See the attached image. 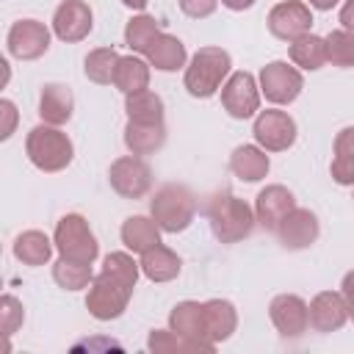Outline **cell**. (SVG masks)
<instances>
[{"label": "cell", "instance_id": "1", "mask_svg": "<svg viewBox=\"0 0 354 354\" xmlns=\"http://www.w3.org/2000/svg\"><path fill=\"white\" fill-rule=\"evenodd\" d=\"M232 75V58L224 47H199L188 64H185V75H183V86L191 97L196 100H207L213 94L221 91V86L227 83V77Z\"/></svg>", "mask_w": 354, "mask_h": 354}, {"label": "cell", "instance_id": "2", "mask_svg": "<svg viewBox=\"0 0 354 354\" xmlns=\"http://www.w3.org/2000/svg\"><path fill=\"white\" fill-rule=\"evenodd\" d=\"M207 221L218 243H241L252 235L257 216L254 207L235 194H216L207 202Z\"/></svg>", "mask_w": 354, "mask_h": 354}, {"label": "cell", "instance_id": "3", "mask_svg": "<svg viewBox=\"0 0 354 354\" xmlns=\"http://www.w3.org/2000/svg\"><path fill=\"white\" fill-rule=\"evenodd\" d=\"M25 155L39 171L55 174V171H64L72 163L75 144L61 127L41 122V124L30 127V133L25 136Z\"/></svg>", "mask_w": 354, "mask_h": 354}, {"label": "cell", "instance_id": "4", "mask_svg": "<svg viewBox=\"0 0 354 354\" xmlns=\"http://www.w3.org/2000/svg\"><path fill=\"white\" fill-rule=\"evenodd\" d=\"M149 216L158 221V227L169 235L185 232L194 224L196 216V199L185 185L166 183L160 185L149 199Z\"/></svg>", "mask_w": 354, "mask_h": 354}, {"label": "cell", "instance_id": "5", "mask_svg": "<svg viewBox=\"0 0 354 354\" xmlns=\"http://www.w3.org/2000/svg\"><path fill=\"white\" fill-rule=\"evenodd\" d=\"M53 241H55L58 257H66V260H77V263H91L94 266V260L100 254L97 235L91 232L86 216H80V213L61 216L58 224H55Z\"/></svg>", "mask_w": 354, "mask_h": 354}, {"label": "cell", "instance_id": "6", "mask_svg": "<svg viewBox=\"0 0 354 354\" xmlns=\"http://www.w3.org/2000/svg\"><path fill=\"white\" fill-rule=\"evenodd\" d=\"M130 296H133V285H127L124 279H119L108 271H100L94 277V282L88 285L86 310L97 321H116L119 315H124Z\"/></svg>", "mask_w": 354, "mask_h": 354}, {"label": "cell", "instance_id": "7", "mask_svg": "<svg viewBox=\"0 0 354 354\" xmlns=\"http://www.w3.org/2000/svg\"><path fill=\"white\" fill-rule=\"evenodd\" d=\"M257 83H260V94L271 105H290L299 100V94L304 88V75L299 66H293L288 61H271L260 69Z\"/></svg>", "mask_w": 354, "mask_h": 354}, {"label": "cell", "instance_id": "8", "mask_svg": "<svg viewBox=\"0 0 354 354\" xmlns=\"http://www.w3.org/2000/svg\"><path fill=\"white\" fill-rule=\"evenodd\" d=\"M252 136H254V144L263 147L266 152H285L296 144L299 127L288 111L266 108V111H257L254 124H252Z\"/></svg>", "mask_w": 354, "mask_h": 354}, {"label": "cell", "instance_id": "9", "mask_svg": "<svg viewBox=\"0 0 354 354\" xmlns=\"http://www.w3.org/2000/svg\"><path fill=\"white\" fill-rule=\"evenodd\" d=\"M108 183L122 199H144L152 191V169L141 155H122L111 163Z\"/></svg>", "mask_w": 354, "mask_h": 354}, {"label": "cell", "instance_id": "10", "mask_svg": "<svg viewBox=\"0 0 354 354\" xmlns=\"http://www.w3.org/2000/svg\"><path fill=\"white\" fill-rule=\"evenodd\" d=\"M260 83L252 72H232L221 86V108L232 119H252L260 111Z\"/></svg>", "mask_w": 354, "mask_h": 354}, {"label": "cell", "instance_id": "11", "mask_svg": "<svg viewBox=\"0 0 354 354\" xmlns=\"http://www.w3.org/2000/svg\"><path fill=\"white\" fill-rule=\"evenodd\" d=\"M6 50L17 61H36L50 50V28L39 19H17L6 33Z\"/></svg>", "mask_w": 354, "mask_h": 354}, {"label": "cell", "instance_id": "12", "mask_svg": "<svg viewBox=\"0 0 354 354\" xmlns=\"http://www.w3.org/2000/svg\"><path fill=\"white\" fill-rule=\"evenodd\" d=\"M169 329L174 335H180L194 351H216V343H210L207 332H205V307H202V301H194V299L177 301L169 313Z\"/></svg>", "mask_w": 354, "mask_h": 354}, {"label": "cell", "instance_id": "13", "mask_svg": "<svg viewBox=\"0 0 354 354\" xmlns=\"http://www.w3.org/2000/svg\"><path fill=\"white\" fill-rule=\"evenodd\" d=\"M268 318L279 337L296 340L310 329V304L296 293H279L268 304Z\"/></svg>", "mask_w": 354, "mask_h": 354}, {"label": "cell", "instance_id": "14", "mask_svg": "<svg viewBox=\"0 0 354 354\" xmlns=\"http://www.w3.org/2000/svg\"><path fill=\"white\" fill-rule=\"evenodd\" d=\"M271 36H277L279 41H293L304 33H310L313 28V11L304 0H279L266 19Z\"/></svg>", "mask_w": 354, "mask_h": 354}, {"label": "cell", "instance_id": "15", "mask_svg": "<svg viewBox=\"0 0 354 354\" xmlns=\"http://www.w3.org/2000/svg\"><path fill=\"white\" fill-rule=\"evenodd\" d=\"M94 28V11L86 0H61L58 8L53 11V33L66 41H83Z\"/></svg>", "mask_w": 354, "mask_h": 354}, {"label": "cell", "instance_id": "16", "mask_svg": "<svg viewBox=\"0 0 354 354\" xmlns=\"http://www.w3.org/2000/svg\"><path fill=\"white\" fill-rule=\"evenodd\" d=\"M321 235V224H318V216L310 210V207H293L277 227V238L285 249L290 252H301V249H310Z\"/></svg>", "mask_w": 354, "mask_h": 354}, {"label": "cell", "instance_id": "17", "mask_svg": "<svg viewBox=\"0 0 354 354\" xmlns=\"http://www.w3.org/2000/svg\"><path fill=\"white\" fill-rule=\"evenodd\" d=\"M296 207V196L290 188L279 185V183H271L266 188H260L257 199H254V216H257V224L268 232H277L279 221Z\"/></svg>", "mask_w": 354, "mask_h": 354}, {"label": "cell", "instance_id": "18", "mask_svg": "<svg viewBox=\"0 0 354 354\" xmlns=\"http://www.w3.org/2000/svg\"><path fill=\"white\" fill-rule=\"evenodd\" d=\"M348 321V307L340 290H321L310 301V326L321 335L343 329Z\"/></svg>", "mask_w": 354, "mask_h": 354}, {"label": "cell", "instance_id": "19", "mask_svg": "<svg viewBox=\"0 0 354 354\" xmlns=\"http://www.w3.org/2000/svg\"><path fill=\"white\" fill-rule=\"evenodd\" d=\"M75 111V94L64 83H44L39 94V116L44 124H66Z\"/></svg>", "mask_w": 354, "mask_h": 354}, {"label": "cell", "instance_id": "20", "mask_svg": "<svg viewBox=\"0 0 354 354\" xmlns=\"http://www.w3.org/2000/svg\"><path fill=\"white\" fill-rule=\"evenodd\" d=\"M205 307V332L210 343H224L235 335L238 329V310L230 299H207L202 301Z\"/></svg>", "mask_w": 354, "mask_h": 354}, {"label": "cell", "instance_id": "21", "mask_svg": "<svg viewBox=\"0 0 354 354\" xmlns=\"http://www.w3.org/2000/svg\"><path fill=\"white\" fill-rule=\"evenodd\" d=\"M268 169H271L268 152L257 144H241L230 155V171L241 183H260V180H266Z\"/></svg>", "mask_w": 354, "mask_h": 354}, {"label": "cell", "instance_id": "22", "mask_svg": "<svg viewBox=\"0 0 354 354\" xmlns=\"http://www.w3.org/2000/svg\"><path fill=\"white\" fill-rule=\"evenodd\" d=\"M144 58H147L149 66H155L158 72H177V69H185V64H188V50H185V44H183L177 36H171V33L163 30V33H158L155 41L147 47Z\"/></svg>", "mask_w": 354, "mask_h": 354}, {"label": "cell", "instance_id": "23", "mask_svg": "<svg viewBox=\"0 0 354 354\" xmlns=\"http://www.w3.org/2000/svg\"><path fill=\"white\" fill-rule=\"evenodd\" d=\"M141 274L149 279V282H171L180 277L183 271V260L174 249L163 246V243H155L149 246L144 254H141Z\"/></svg>", "mask_w": 354, "mask_h": 354}, {"label": "cell", "instance_id": "24", "mask_svg": "<svg viewBox=\"0 0 354 354\" xmlns=\"http://www.w3.org/2000/svg\"><path fill=\"white\" fill-rule=\"evenodd\" d=\"M166 144V124L163 122H133L124 124V147L130 155H152Z\"/></svg>", "mask_w": 354, "mask_h": 354}, {"label": "cell", "instance_id": "25", "mask_svg": "<svg viewBox=\"0 0 354 354\" xmlns=\"http://www.w3.org/2000/svg\"><path fill=\"white\" fill-rule=\"evenodd\" d=\"M160 232L163 230L158 227V221L152 216H127L119 230L124 249L133 254H144L149 246L160 243Z\"/></svg>", "mask_w": 354, "mask_h": 354}, {"label": "cell", "instance_id": "26", "mask_svg": "<svg viewBox=\"0 0 354 354\" xmlns=\"http://www.w3.org/2000/svg\"><path fill=\"white\" fill-rule=\"evenodd\" d=\"M288 55H290V64L299 66L301 72H318L326 64V39L315 36L310 30V33L288 41Z\"/></svg>", "mask_w": 354, "mask_h": 354}, {"label": "cell", "instance_id": "27", "mask_svg": "<svg viewBox=\"0 0 354 354\" xmlns=\"http://www.w3.org/2000/svg\"><path fill=\"white\" fill-rule=\"evenodd\" d=\"M53 249H55V241L47 238L41 230H25L14 238V257L22 263V266H47L50 257H53Z\"/></svg>", "mask_w": 354, "mask_h": 354}, {"label": "cell", "instance_id": "28", "mask_svg": "<svg viewBox=\"0 0 354 354\" xmlns=\"http://www.w3.org/2000/svg\"><path fill=\"white\" fill-rule=\"evenodd\" d=\"M149 75H152L149 61L130 53V55H122V58H119L116 75H113V86H116L122 94H133V91L149 88Z\"/></svg>", "mask_w": 354, "mask_h": 354}, {"label": "cell", "instance_id": "29", "mask_svg": "<svg viewBox=\"0 0 354 354\" xmlns=\"http://www.w3.org/2000/svg\"><path fill=\"white\" fill-rule=\"evenodd\" d=\"M163 100L152 88L124 94V113L133 122H163Z\"/></svg>", "mask_w": 354, "mask_h": 354}, {"label": "cell", "instance_id": "30", "mask_svg": "<svg viewBox=\"0 0 354 354\" xmlns=\"http://www.w3.org/2000/svg\"><path fill=\"white\" fill-rule=\"evenodd\" d=\"M53 282L69 293L75 290H83L94 282V271H91V263H77V260H66V257H58L53 263Z\"/></svg>", "mask_w": 354, "mask_h": 354}, {"label": "cell", "instance_id": "31", "mask_svg": "<svg viewBox=\"0 0 354 354\" xmlns=\"http://www.w3.org/2000/svg\"><path fill=\"white\" fill-rule=\"evenodd\" d=\"M119 53L113 47H94L86 61H83V75L97 83V86H108L113 83V75H116V64H119Z\"/></svg>", "mask_w": 354, "mask_h": 354}, {"label": "cell", "instance_id": "32", "mask_svg": "<svg viewBox=\"0 0 354 354\" xmlns=\"http://www.w3.org/2000/svg\"><path fill=\"white\" fill-rule=\"evenodd\" d=\"M158 33H163V30H160V22H158L152 14H144V11H141V14L130 17V22L124 25V44H127L133 53L144 55L147 47L155 41Z\"/></svg>", "mask_w": 354, "mask_h": 354}, {"label": "cell", "instance_id": "33", "mask_svg": "<svg viewBox=\"0 0 354 354\" xmlns=\"http://www.w3.org/2000/svg\"><path fill=\"white\" fill-rule=\"evenodd\" d=\"M324 39H326V64L337 69L354 66V33L351 30L337 28V30H329Z\"/></svg>", "mask_w": 354, "mask_h": 354}, {"label": "cell", "instance_id": "34", "mask_svg": "<svg viewBox=\"0 0 354 354\" xmlns=\"http://www.w3.org/2000/svg\"><path fill=\"white\" fill-rule=\"evenodd\" d=\"M100 271H108V274H113V277H119V279H124L127 285L136 288L138 274H141V263L130 252H111V254L102 257V268Z\"/></svg>", "mask_w": 354, "mask_h": 354}, {"label": "cell", "instance_id": "35", "mask_svg": "<svg viewBox=\"0 0 354 354\" xmlns=\"http://www.w3.org/2000/svg\"><path fill=\"white\" fill-rule=\"evenodd\" d=\"M147 348L152 354H185V351H194L180 335H174L171 329H152L149 337H147Z\"/></svg>", "mask_w": 354, "mask_h": 354}, {"label": "cell", "instance_id": "36", "mask_svg": "<svg viewBox=\"0 0 354 354\" xmlns=\"http://www.w3.org/2000/svg\"><path fill=\"white\" fill-rule=\"evenodd\" d=\"M22 321H25L22 301L14 293H3V299H0V326H3V332L11 337L22 326Z\"/></svg>", "mask_w": 354, "mask_h": 354}, {"label": "cell", "instance_id": "37", "mask_svg": "<svg viewBox=\"0 0 354 354\" xmlns=\"http://www.w3.org/2000/svg\"><path fill=\"white\" fill-rule=\"evenodd\" d=\"M329 174L337 185H351L354 188V158L351 155H335L329 163Z\"/></svg>", "mask_w": 354, "mask_h": 354}, {"label": "cell", "instance_id": "38", "mask_svg": "<svg viewBox=\"0 0 354 354\" xmlns=\"http://www.w3.org/2000/svg\"><path fill=\"white\" fill-rule=\"evenodd\" d=\"M180 3V11L191 19H207L210 14H216L218 3L221 0H177Z\"/></svg>", "mask_w": 354, "mask_h": 354}, {"label": "cell", "instance_id": "39", "mask_svg": "<svg viewBox=\"0 0 354 354\" xmlns=\"http://www.w3.org/2000/svg\"><path fill=\"white\" fill-rule=\"evenodd\" d=\"M0 119H3V124H0V141H8V138L14 136L17 119H19L17 105H14L11 100H0Z\"/></svg>", "mask_w": 354, "mask_h": 354}, {"label": "cell", "instance_id": "40", "mask_svg": "<svg viewBox=\"0 0 354 354\" xmlns=\"http://www.w3.org/2000/svg\"><path fill=\"white\" fill-rule=\"evenodd\" d=\"M332 149H335V155H351V158H354V124L343 127V130L335 136Z\"/></svg>", "mask_w": 354, "mask_h": 354}, {"label": "cell", "instance_id": "41", "mask_svg": "<svg viewBox=\"0 0 354 354\" xmlns=\"http://www.w3.org/2000/svg\"><path fill=\"white\" fill-rule=\"evenodd\" d=\"M340 293L346 299V307H348V321H354V268L343 274V282H340Z\"/></svg>", "mask_w": 354, "mask_h": 354}, {"label": "cell", "instance_id": "42", "mask_svg": "<svg viewBox=\"0 0 354 354\" xmlns=\"http://www.w3.org/2000/svg\"><path fill=\"white\" fill-rule=\"evenodd\" d=\"M337 19H340V28H346V30L354 33V0H343Z\"/></svg>", "mask_w": 354, "mask_h": 354}, {"label": "cell", "instance_id": "43", "mask_svg": "<svg viewBox=\"0 0 354 354\" xmlns=\"http://www.w3.org/2000/svg\"><path fill=\"white\" fill-rule=\"evenodd\" d=\"M221 6L230 8V11H246V8L254 6V0H221Z\"/></svg>", "mask_w": 354, "mask_h": 354}, {"label": "cell", "instance_id": "44", "mask_svg": "<svg viewBox=\"0 0 354 354\" xmlns=\"http://www.w3.org/2000/svg\"><path fill=\"white\" fill-rule=\"evenodd\" d=\"M337 3H340V0H310L307 6H310V8H315V11H332Z\"/></svg>", "mask_w": 354, "mask_h": 354}, {"label": "cell", "instance_id": "45", "mask_svg": "<svg viewBox=\"0 0 354 354\" xmlns=\"http://www.w3.org/2000/svg\"><path fill=\"white\" fill-rule=\"evenodd\" d=\"M122 6H127L130 11H138V14H141V11L149 6V0H122Z\"/></svg>", "mask_w": 354, "mask_h": 354}, {"label": "cell", "instance_id": "46", "mask_svg": "<svg viewBox=\"0 0 354 354\" xmlns=\"http://www.w3.org/2000/svg\"><path fill=\"white\" fill-rule=\"evenodd\" d=\"M351 199H354V196H351Z\"/></svg>", "mask_w": 354, "mask_h": 354}]
</instances>
